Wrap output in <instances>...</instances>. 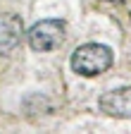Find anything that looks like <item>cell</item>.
Returning a JSON list of instances; mask_svg holds the SVG:
<instances>
[{
    "mask_svg": "<svg viewBox=\"0 0 131 134\" xmlns=\"http://www.w3.org/2000/svg\"><path fill=\"white\" fill-rule=\"evenodd\" d=\"M67 36V24L62 19H43L29 31V43L34 50L45 53V50H55L64 43Z\"/></svg>",
    "mask_w": 131,
    "mask_h": 134,
    "instance_id": "2",
    "label": "cell"
},
{
    "mask_svg": "<svg viewBox=\"0 0 131 134\" xmlns=\"http://www.w3.org/2000/svg\"><path fill=\"white\" fill-rule=\"evenodd\" d=\"M100 110L110 117L131 120V86H122L100 96Z\"/></svg>",
    "mask_w": 131,
    "mask_h": 134,
    "instance_id": "3",
    "label": "cell"
},
{
    "mask_svg": "<svg viewBox=\"0 0 131 134\" xmlns=\"http://www.w3.org/2000/svg\"><path fill=\"white\" fill-rule=\"evenodd\" d=\"M22 38V22L14 14H0V53H7Z\"/></svg>",
    "mask_w": 131,
    "mask_h": 134,
    "instance_id": "4",
    "label": "cell"
},
{
    "mask_svg": "<svg viewBox=\"0 0 131 134\" xmlns=\"http://www.w3.org/2000/svg\"><path fill=\"white\" fill-rule=\"evenodd\" d=\"M107 3H122V0H107Z\"/></svg>",
    "mask_w": 131,
    "mask_h": 134,
    "instance_id": "5",
    "label": "cell"
},
{
    "mask_svg": "<svg viewBox=\"0 0 131 134\" xmlns=\"http://www.w3.org/2000/svg\"><path fill=\"white\" fill-rule=\"evenodd\" d=\"M112 50L103 43H84L72 55V70L81 77H98L112 67Z\"/></svg>",
    "mask_w": 131,
    "mask_h": 134,
    "instance_id": "1",
    "label": "cell"
}]
</instances>
